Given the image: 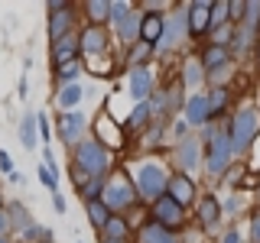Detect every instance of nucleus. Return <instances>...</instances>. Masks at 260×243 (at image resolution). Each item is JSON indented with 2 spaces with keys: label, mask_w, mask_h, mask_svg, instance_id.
Instances as JSON below:
<instances>
[{
  "label": "nucleus",
  "mask_w": 260,
  "mask_h": 243,
  "mask_svg": "<svg viewBox=\"0 0 260 243\" xmlns=\"http://www.w3.org/2000/svg\"><path fill=\"white\" fill-rule=\"evenodd\" d=\"M75 169H81L85 175H104L111 169V152L104 149L98 140H81L75 149Z\"/></svg>",
  "instance_id": "f257e3e1"
},
{
  "label": "nucleus",
  "mask_w": 260,
  "mask_h": 243,
  "mask_svg": "<svg viewBox=\"0 0 260 243\" xmlns=\"http://www.w3.org/2000/svg\"><path fill=\"white\" fill-rule=\"evenodd\" d=\"M137 188H140L143 198H150L153 205L162 198V191L169 188V178L166 172H162V166H156V162H146V166L137 169Z\"/></svg>",
  "instance_id": "f03ea898"
},
{
  "label": "nucleus",
  "mask_w": 260,
  "mask_h": 243,
  "mask_svg": "<svg viewBox=\"0 0 260 243\" xmlns=\"http://www.w3.org/2000/svg\"><path fill=\"white\" fill-rule=\"evenodd\" d=\"M257 130H260V113L257 110H241L238 117L231 120V146H234V152L247 149V146L254 143Z\"/></svg>",
  "instance_id": "7ed1b4c3"
},
{
  "label": "nucleus",
  "mask_w": 260,
  "mask_h": 243,
  "mask_svg": "<svg viewBox=\"0 0 260 243\" xmlns=\"http://www.w3.org/2000/svg\"><path fill=\"white\" fill-rule=\"evenodd\" d=\"M234 156V146H231V136H211V143H208V159H205V166H208V172L211 175H221L224 169H228V162H231Z\"/></svg>",
  "instance_id": "20e7f679"
},
{
  "label": "nucleus",
  "mask_w": 260,
  "mask_h": 243,
  "mask_svg": "<svg viewBox=\"0 0 260 243\" xmlns=\"http://www.w3.org/2000/svg\"><path fill=\"white\" fill-rule=\"evenodd\" d=\"M104 205H108L111 211L114 208H127V205H134V185L127 182V178H114V182L104 185Z\"/></svg>",
  "instance_id": "39448f33"
},
{
  "label": "nucleus",
  "mask_w": 260,
  "mask_h": 243,
  "mask_svg": "<svg viewBox=\"0 0 260 243\" xmlns=\"http://www.w3.org/2000/svg\"><path fill=\"white\" fill-rule=\"evenodd\" d=\"M153 221H156L159 227H166V230H173V227L182 224V208H179L169 194H162L156 205H153Z\"/></svg>",
  "instance_id": "423d86ee"
},
{
  "label": "nucleus",
  "mask_w": 260,
  "mask_h": 243,
  "mask_svg": "<svg viewBox=\"0 0 260 243\" xmlns=\"http://www.w3.org/2000/svg\"><path fill=\"white\" fill-rule=\"evenodd\" d=\"M185 32H189V13H173V16L166 20V29H162L159 49H173V46H179Z\"/></svg>",
  "instance_id": "0eeeda50"
},
{
  "label": "nucleus",
  "mask_w": 260,
  "mask_h": 243,
  "mask_svg": "<svg viewBox=\"0 0 260 243\" xmlns=\"http://www.w3.org/2000/svg\"><path fill=\"white\" fill-rule=\"evenodd\" d=\"M49 32H52V43H59L65 36V29L72 26V13H69V4H49Z\"/></svg>",
  "instance_id": "6e6552de"
},
{
  "label": "nucleus",
  "mask_w": 260,
  "mask_h": 243,
  "mask_svg": "<svg viewBox=\"0 0 260 243\" xmlns=\"http://www.w3.org/2000/svg\"><path fill=\"white\" fill-rule=\"evenodd\" d=\"M162 29H166V20H162L159 13H143V23H140V43H146V46H159Z\"/></svg>",
  "instance_id": "1a4fd4ad"
},
{
  "label": "nucleus",
  "mask_w": 260,
  "mask_h": 243,
  "mask_svg": "<svg viewBox=\"0 0 260 243\" xmlns=\"http://www.w3.org/2000/svg\"><path fill=\"white\" fill-rule=\"evenodd\" d=\"M208 26H211V4L199 0V4L189 7V32L192 36H202Z\"/></svg>",
  "instance_id": "9d476101"
},
{
  "label": "nucleus",
  "mask_w": 260,
  "mask_h": 243,
  "mask_svg": "<svg viewBox=\"0 0 260 243\" xmlns=\"http://www.w3.org/2000/svg\"><path fill=\"white\" fill-rule=\"evenodd\" d=\"M166 194L176 201L179 208H185V205H189V201L195 198V185H192L185 175H173V178H169V188H166Z\"/></svg>",
  "instance_id": "9b49d317"
},
{
  "label": "nucleus",
  "mask_w": 260,
  "mask_h": 243,
  "mask_svg": "<svg viewBox=\"0 0 260 243\" xmlns=\"http://www.w3.org/2000/svg\"><path fill=\"white\" fill-rule=\"evenodd\" d=\"M127 88H130V97H137L140 104H146V94H150V88H153L150 71H146V68H134V71H130Z\"/></svg>",
  "instance_id": "f8f14e48"
},
{
  "label": "nucleus",
  "mask_w": 260,
  "mask_h": 243,
  "mask_svg": "<svg viewBox=\"0 0 260 243\" xmlns=\"http://www.w3.org/2000/svg\"><path fill=\"white\" fill-rule=\"evenodd\" d=\"M81 130H85V117H81V113H75V110H69V113L59 120V136H62L65 143H78Z\"/></svg>",
  "instance_id": "ddd939ff"
},
{
  "label": "nucleus",
  "mask_w": 260,
  "mask_h": 243,
  "mask_svg": "<svg viewBox=\"0 0 260 243\" xmlns=\"http://www.w3.org/2000/svg\"><path fill=\"white\" fill-rule=\"evenodd\" d=\"M78 39L75 36H62L59 43H52V59L59 62V65H65V62H75V55H78Z\"/></svg>",
  "instance_id": "4468645a"
},
{
  "label": "nucleus",
  "mask_w": 260,
  "mask_h": 243,
  "mask_svg": "<svg viewBox=\"0 0 260 243\" xmlns=\"http://www.w3.org/2000/svg\"><path fill=\"white\" fill-rule=\"evenodd\" d=\"M211 117V107H208V97H189V104H185V120H189V124H205V120Z\"/></svg>",
  "instance_id": "2eb2a0df"
},
{
  "label": "nucleus",
  "mask_w": 260,
  "mask_h": 243,
  "mask_svg": "<svg viewBox=\"0 0 260 243\" xmlns=\"http://www.w3.org/2000/svg\"><path fill=\"white\" fill-rule=\"evenodd\" d=\"M81 49H85V52H91V55L104 52V49H108V36H104V29H98V26L85 29V32H81Z\"/></svg>",
  "instance_id": "dca6fc26"
},
{
  "label": "nucleus",
  "mask_w": 260,
  "mask_h": 243,
  "mask_svg": "<svg viewBox=\"0 0 260 243\" xmlns=\"http://www.w3.org/2000/svg\"><path fill=\"white\" fill-rule=\"evenodd\" d=\"M176 159H179V166H182L185 172L195 169V166H199V143H195V140H182V143H179Z\"/></svg>",
  "instance_id": "f3484780"
},
{
  "label": "nucleus",
  "mask_w": 260,
  "mask_h": 243,
  "mask_svg": "<svg viewBox=\"0 0 260 243\" xmlns=\"http://www.w3.org/2000/svg\"><path fill=\"white\" fill-rule=\"evenodd\" d=\"M140 23H143V16H137L134 10H130L124 20L117 23V32H120V39H127V43H134L137 36H140Z\"/></svg>",
  "instance_id": "a211bd4d"
},
{
  "label": "nucleus",
  "mask_w": 260,
  "mask_h": 243,
  "mask_svg": "<svg viewBox=\"0 0 260 243\" xmlns=\"http://www.w3.org/2000/svg\"><path fill=\"white\" fill-rule=\"evenodd\" d=\"M143 243H179V240L173 237V230H166V227H159L153 221L143 227Z\"/></svg>",
  "instance_id": "6ab92c4d"
},
{
  "label": "nucleus",
  "mask_w": 260,
  "mask_h": 243,
  "mask_svg": "<svg viewBox=\"0 0 260 243\" xmlns=\"http://www.w3.org/2000/svg\"><path fill=\"white\" fill-rule=\"evenodd\" d=\"M88 217H91L94 227H101V230H104V227L111 224V208L104 205L101 198H98V201H88Z\"/></svg>",
  "instance_id": "aec40b11"
},
{
  "label": "nucleus",
  "mask_w": 260,
  "mask_h": 243,
  "mask_svg": "<svg viewBox=\"0 0 260 243\" xmlns=\"http://www.w3.org/2000/svg\"><path fill=\"white\" fill-rule=\"evenodd\" d=\"M36 127H39L36 113H26V117H23V124H20V143L26 146V149L36 146Z\"/></svg>",
  "instance_id": "412c9836"
},
{
  "label": "nucleus",
  "mask_w": 260,
  "mask_h": 243,
  "mask_svg": "<svg viewBox=\"0 0 260 243\" xmlns=\"http://www.w3.org/2000/svg\"><path fill=\"white\" fill-rule=\"evenodd\" d=\"M218 214H221V205H218L215 198H205L199 205V221L205 224V227H215L218 224Z\"/></svg>",
  "instance_id": "4be33fe9"
},
{
  "label": "nucleus",
  "mask_w": 260,
  "mask_h": 243,
  "mask_svg": "<svg viewBox=\"0 0 260 243\" xmlns=\"http://www.w3.org/2000/svg\"><path fill=\"white\" fill-rule=\"evenodd\" d=\"M202 65L211 68V71H215V68H224V65H228V49L224 46H211L208 52L202 55Z\"/></svg>",
  "instance_id": "5701e85b"
},
{
  "label": "nucleus",
  "mask_w": 260,
  "mask_h": 243,
  "mask_svg": "<svg viewBox=\"0 0 260 243\" xmlns=\"http://www.w3.org/2000/svg\"><path fill=\"white\" fill-rule=\"evenodd\" d=\"M81 97H85L81 85H65V88H62V94H59V104H62V107H78Z\"/></svg>",
  "instance_id": "b1692460"
},
{
  "label": "nucleus",
  "mask_w": 260,
  "mask_h": 243,
  "mask_svg": "<svg viewBox=\"0 0 260 243\" xmlns=\"http://www.w3.org/2000/svg\"><path fill=\"white\" fill-rule=\"evenodd\" d=\"M228 16H231V4H211V29L218 26H228Z\"/></svg>",
  "instance_id": "393cba45"
},
{
  "label": "nucleus",
  "mask_w": 260,
  "mask_h": 243,
  "mask_svg": "<svg viewBox=\"0 0 260 243\" xmlns=\"http://www.w3.org/2000/svg\"><path fill=\"white\" fill-rule=\"evenodd\" d=\"M85 10H88L91 20H108V16H111V4H108V0H91V4H85Z\"/></svg>",
  "instance_id": "a878e982"
},
{
  "label": "nucleus",
  "mask_w": 260,
  "mask_h": 243,
  "mask_svg": "<svg viewBox=\"0 0 260 243\" xmlns=\"http://www.w3.org/2000/svg\"><path fill=\"white\" fill-rule=\"evenodd\" d=\"M104 233H108V240H124V233H127V224L120 221V217H111V224L104 227Z\"/></svg>",
  "instance_id": "bb28decb"
},
{
  "label": "nucleus",
  "mask_w": 260,
  "mask_h": 243,
  "mask_svg": "<svg viewBox=\"0 0 260 243\" xmlns=\"http://www.w3.org/2000/svg\"><path fill=\"white\" fill-rule=\"evenodd\" d=\"M146 120H150V104H137L134 113H130V127L137 130V127H143Z\"/></svg>",
  "instance_id": "cd10ccee"
},
{
  "label": "nucleus",
  "mask_w": 260,
  "mask_h": 243,
  "mask_svg": "<svg viewBox=\"0 0 260 243\" xmlns=\"http://www.w3.org/2000/svg\"><path fill=\"white\" fill-rule=\"evenodd\" d=\"M257 23H260V0L247 4V13H244V29H254Z\"/></svg>",
  "instance_id": "c85d7f7f"
},
{
  "label": "nucleus",
  "mask_w": 260,
  "mask_h": 243,
  "mask_svg": "<svg viewBox=\"0 0 260 243\" xmlns=\"http://www.w3.org/2000/svg\"><path fill=\"white\" fill-rule=\"evenodd\" d=\"M39 182H43L46 188H55V182H59V172H55V166H43V169H39Z\"/></svg>",
  "instance_id": "c756f323"
},
{
  "label": "nucleus",
  "mask_w": 260,
  "mask_h": 243,
  "mask_svg": "<svg viewBox=\"0 0 260 243\" xmlns=\"http://www.w3.org/2000/svg\"><path fill=\"white\" fill-rule=\"evenodd\" d=\"M78 68H81V65H78V59H75V62H65V65H59V78H65V81L72 85V78L78 75Z\"/></svg>",
  "instance_id": "7c9ffc66"
},
{
  "label": "nucleus",
  "mask_w": 260,
  "mask_h": 243,
  "mask_svg": "<svg viewBox=\"0 0 260 243\" xmlns=\"http://www.w3.org/2000/svg\"><path fill=\"white\" fill-rule=\"evenodd\" d=\"M224 101H228V94L221 91V88H215V94L208 97V107H211V113H218V110H221V107H224Z\"/></svg>",
  "instance_id": "2f4dec72"
},
{
  "label": "nucleus",
  "mask_w": 260,
  "mask_h": 243,
  "mask_svg": "<svg viewBox=\"0 0 260 243\" xmlns=\"http://www.w3.org/2000/svg\"><path fill=\"white\" fill-rule=\"evenodd\" d=\"M150 49H153V46H146V43L134 46V52H130V62H134V65H137V62H143L146 55H150Z\"/></svg>",
  "instance_id": "473e14b6"
},
{
  "label": "nucleus",
  "mask_w": 260,
  "mask_h": 243,
  "mask_svg": "<svg viewBox=\"0 0 260 243\" xmlns=\"http://www.w3.org/2000/svg\"><path fill=\"white\" fill-rule=\"evenodd\" d=\"M127 13H130V7H127V4H111V20H114V23H120Z\"/></svg>",
  "instance_id": "72a5a7b5"
},
{
  "label": "nucleus",
  "mask_w": 260,
  "mask_h": 243,
  "mask_svg": "<svg viewBox=\"0 0 260 243\" xmlns=\"http://www.w3.org/2000/svg\"><path fill=\"white\" fill-rule=\"evenodd\" d=\"M185 81H189V85H199V81H202V71H199L195 62H189V68H185Z\"/></svg>",
  "instance_id": "f704fd0d"
},
{
  "label": "nucleus",
  "mask_w": 260,
  "mask_h": 243,
  "mask_svg": "<svg viewBox=\"0 0 260 243\" xmlns=\"http://www.w3.org/2000/svg\"><path fill=\"white\" fill-rule=\"evenodd\" d=\"M228 39H231V26H218L215 29V46H228Z\"/></svg>",
  "instance_id": "c9c22d12"
},
{
  "label": "nucleus",
  "mask_w": 260,
  "mask_h": 243,
  "mask_svg": "<svg viewBox=\"0 0 260 243\" xmlns=\"http://www.w3.org/2000/svg\"><path fill=\"white\" fill-rule=\"evenodd\" d=\"M13 224H16V227H26V224H29V214H23L20 205H13Z\"/></svg>",
  "instance_id": "e433bc0d"
},
{
  "label": "nucleus",
  "mask_w": 260,
  "mask_h": 243,
  "mask_svg": "<svg viewBox=\"0 0 260 243\" xmlns=\"http://www.w3.org/2000/svg\"><path fill=\"white\" fill-rule=\"evenodd\" d=\"M244 13H247V4H241V0H234V4H231V16L238 20V16H244Z\"/></svg>",
  "instance_id": "4c0bfd02"
},
{
  "label": "nucleus",
  "mask_w": 260,
  "mask_h": 243,
  "mask_svg": "<svg viewBox=\"0 0 260 243\" xmlns=\"http://www.w3.org/2000/svg\"><path fill=\"white\" fill-rule=\"evenodd\" d=\"M13 169V162H10V156H7V152H0V172H10ZM13 175V172H10Z\"/></svg>",
  "instance_id": "58836bf2"
},
{
  "label": "nucleus",
  "mask_w": 260,
  "mask_h": 243,
  "mask_svg": "<svg viewBox=\"0 0 260 243\" xmlns=\"http://www.w3.org/2000/svg\"><path fill=\"white\" fill-rule=\"evenodd\" d=\"M250 237H254V243H260V217H254V227H250Z\"/></svg>",
  "instance_id": "ea45409f"
},
{
  "label": "nucleus",
  "mask_w": 260,
  "mask_h": 243,
  "mask_svg": "<svg viewBox=\"0 0 260 243\" xmlns=\"http://www.w3.org/2000/svg\"><path fill=\"white\" fill-rule=\"evenodd\" d=\"M221 243H241V233L238 230H231V233H224V240Z\"/></svg>",
  "instance_id": "a19ab883"
},
{
  "label": "nucleus",
  "mask_w": 260,
  "mask_h": 243,
  "mask_svg": "<svg viewBox=\"0 0 260 243\" xmlns=\"http://www.w3.org/2000/svg\"><path fill=\"white\" fill-rule=\"evenodd\" d=\"M7 227H10V217H7L4 211H0V237H4V230H7Z\"/></svg>",
  "instance_id": "79ce46f5"
},
{
  "label": "nucleus",
  "mask_w": 260,
  "mask_h": 243,
  "mask_svg": "<svg viewBox=\"0 0 260 243\" xmlns=\"http://www.w3.org/2000/svg\"><path fill=\"white\" fill-rule=\"evenodd\" d=\"M108 243H124V240H108Z\"/></svg>",
  "instance_id": "37998d69"
},
{
  "label": "nucleus",
  "mask_w": 260,
  "mask_h": 243,
  "mask_svg": "<svg viewBox=\"0 0 260 243\" xmlns=\"http://www.w3.org/2000/svg\"><path fill=\"white\" fill-rule=\"evenodd\" d=\"M0 243H7V240H4V237H0Z\"/></svg>",
  "instance_id": "c03bdc74"
}]
</instances>
